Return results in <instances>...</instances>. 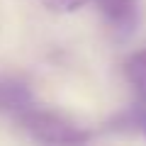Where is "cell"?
<instances>
[{
  "instance_id": "obj_5",
  "label": "cell",
  "mask_w": 146,
  "mask_h": 146,
  "mask_svg": "<svg viewBox=\"0 0 146 146\" xmlns=\"http://www.w3.org/2000/svg\"><path fill=\"white\" fill-rule=\"evenodd\" d=\"M46 7L51 10H58V12H71V10H78L80 5H85L88 0H42Z\"/></svg>"
},
{
  "instance_id": "obj_4",
  "label": "cell",
  "mask_w": 146,
  "mask_h": 146,
  "mask_svg": "<svg viewBox=\"0 0 146 146\" xmlns=\"http://www.w3.org/2000/svg\"><path fill=\"white\" fill-rule=\"evenodd\" d=\"M124 76L139 98H146V49L134 51L124 61Z\"/></svg>"
},
{
  "instance_id": "obj_1",
  "label": "cell",
  "mask_w": 146,
  "mask_h": 146,
  "mask_svg": "<svg viewBox=\"0 0 146 146\" xmlns=\"http://www.w3.org/2000/svg\"><path fill=\"white\" fill-rule=\"evenodd\" d=\"M15 122L25 129V134H29L36 141H44V144H83V141H88V131H83L76 122H71L68 117L58 115L54 110H42L32 105L15 117Z\"/></svg>"
},
{
  "instance_id": "obj_2",
  "label": "cell",
  "mask_w": 146,
  "mask_h": 146,
  "mask_svg": "<svg viewBox=\"0 0 146 146\" xmlns=\"http://www.w3.org/2000/svg\"><path fill=\"white\" fill-rule=\"evenodd\" d=\"M100 15L105 17L107 27L119 39H129L136 34L141 22L139 0H95Z\"/></svg>"
},
{
  "instance_id": "obj_3",
  "label": "cell",
  "mask_w": 146,
  "mask_h": 146,
  "mask_svg": "<svg viewBox=\"0 0 146 146\" xmlns=\"http://www.w3.org/2000/svg\"><path fill=\"white\" fill-rule=\"evenodd\" d=\"M34 105L32 88L17 76H0V112L17 117L27 107Z\"/></svg>"
}]
</instances>
